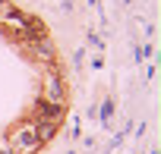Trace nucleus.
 I'll use <instances>...</instances> for the list:
<instances>
[{"label":"nucleus","instance_id":"nucleus-1","mask_svg":"<svg viewBox=\"0 0 161 154\" xmlns=\"http://www.w3.org/2000/svg\"><path fill=\"white\" fill-rule=\"evenodd\" d=\"M7 141H10L19 154H29V151H35V148L41 145L38 129H35V123H32V120H25V123L13 126V132H7Z\"/></svg>","mask_w":161,"mask_h":154},{"label":"nucleus","instance_id":"nucleus-2","mask_svg":"<svg viewBox=\"0 0 161 154\" xmlns=\"http://www.w3.org/2000/svg\"><path fill=\"white\" fill-rule=\"evenodd\" d=\"M41 101L44 104H66V85L57 72L44 75V85H41Z\"/></svg>","mask_w":161,"mask_h":154},{"label":"nucleus","instance_id":"nucleus-3","mask_svg":"<svg viewBox=\"0 0 161 154\" xmlns=\"http://www.w3.org/2000/svg\"><path fill=\"white\" fill-rule=\"evenodd\" d=\"M25 47H29L32 60H41V63H54V47H51V41H47V38H44V41H29Z\"/></svg>","mask_w":161,"mask_h":154},{"label":"nucleus","instance_id":"nucleus-4","mask_svg":"<svg viewBox=\"0 0 161 154\" xmlns=\"http://www.w3.org/2000/svg\"><path fill=\"white\" fill-rule=\"evenodd\" d=\"M35 129H38V138L41 141H51L57 135V123H35Z\"/></svg>","mask_w":161,"mask_h":154},{"label":"nucleus","instance_id":"nucleus-5","mask_svg":"<svg viewBox=\"0 0 161 154\" xmlns=\"http://www.w3.org/2000/svg\"><path fill=\"white\" fill-rule=\"evenodd\" d=\"M0 154H19V151H16V148H13V145L3 138V141H0Z\"/></svg>","mask_w":161,"mask_h":154}]
</instances>
